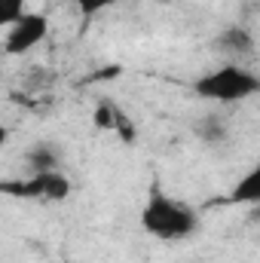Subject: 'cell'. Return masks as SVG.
<instances>
[{"label": "cell", "instance_id": "4", "mask_svg": "<svg viewBox=\"0 0 260 263\" xmlns=\"http://www.w3.org/2000/svg\"><path fill=\"white\" fill-rule=\"evenodd\" d=\"M49 34V18L43 12H25L15 25L6 28L3 37V52L6 55H25L31 49H37Z\"/></svg>", "mask_w": 260, "mask_h": 263}, {"label": "cell", "instance_id": "1", "mask_svg": "<svg viewBox=\"0 0 260 263\" xmlns=\"http://www.w3.org/2000/svg\"><path fill=\"white\" fill-rule=\"evenodd\" d=\"M141 230L162 242H181L199 230V214L187 202L169 196L159 184H153L141 208Z\"/></svg>", "mask_w": 260, "mask_h": 263}, {"label": "cell", "instance_id": "11", "mask_svg": "<svg viewBox=\"0 0 260 263\" xmlns=\"http://www.w3.org/2000/svg\"><path fill=\"white\" fill-rule=\"evenodd\" d=\"M83 15H98V12H107V9H114V6H120V3H129V0H70Z\"/></svg>", "mask_w": 260, "mask_h": 263}, {"label": "cell", "instance_id": "9", "mask_svg": "<svg viewBox=\"0 0 260 263\" xmlns=\"http://www.w3.org/2000/svg\"><path fill=\"white\" fill-rule=\"evenodd\" d=\"M117 110H120V107H114L110 101H101V104L95 107V114H92V123H95V129H101V132L117 129Z\"/></svg>", "mask_w": 260, "mask_h": 263}, {"label": "cell", "instance_id": "7", "mask_svg": "<svg viewBox=\"0 0 260 263\" xmlns=\"http://www.w3.org/2000/svg\"><path fill=\"white\" fill-rule=\"evenodd\" d=\"M25 162L31 168V175H40V172H55L59 168V147L55 144H37L25 153Z\"/></svg>", "mask_w": 260, "mask_h": 263}, {"label": "cell", "instance_id": "6", "mask_svg": "<svg viewBox=\"0 0 260 263\" xmlns=\"http://www.w3.org/2000/svg\"><path fill=\"white\" fill-rule=\"evenodd\" d=\"M224 202L227 205H260V165H254L248 175H242Z\"/></svg>", "mask_w": 260, "mask_h": 263}, {"label": "cell", "instance_id": "10", "mask_svg": "<svg viewBox=\"0 0 260 263\" xmlns=\"http://www.w3.org/2000/svg\"><path fill=\"white\" fill-rule=\"evenodd\" d=\"M28 12V0H0V25H15Z\"/></svg>", "mask_w": 260, "mask_h": 263}, {"label": "cell", "instance_id": "12", "mask_svg": "<svg viewBox=\"0 0 260 263\" xmlns=\"http://www.w3.org/2000/svg\"><path fill=\"white\" fill-rule=\"evenodd\" d=\"M251 217H254V220L260 223V205H254V211H251Z\"/></svg>", "mask_w": 260, "mask_h": 263}, {"label": "cell", "instance_id": "8", "mask_svg": "<svg viewBox=\"0 0 260 263\" xmlns=\"http://www.w3.org/2000/svg\"><path fill=\"white\" fill-rule=\"evenodd\" d=\"M193 135L202 141V144H211V147L230 141V129H227V123H224L220 117H214V114H211V117H202V120L193 126Z\"/></svg>", "mask_w": 260, "mask_h": 263}, {"label": "cell", "instance_id": "3", "mask_svg": "<svg viewBox=\"0 0 260 263\" xmlns=\"http://www.w3.org/2000/svg\"><path fill=\"white\" fill-rule=\"evenodd\" d=\"M0 193L15 199H37V202H65L70 196V181L62 168H55V172L31 175L25 181H3Z\"/></svg>", "mask_w": 260, "mask_h": 263}, {"label": "cell", "instance_id": "2", "mask_svg": "<svg viewBox=\"0 0 260 263\" xmlns=\"http://www.w3.org/2000/svg\"><path fill=\"white\" fill-rule=\"evenodd\" d=\"M196 98L211 101V104H236V101H248L260 92V77L245 65H220L208 73H202L193 83Z\"/></svg>", "mask_w": 260, "mask_h": 263}, {"label": "cell", "instance_id": "5", "mask_svg": "<svg viewBox=\"0 0 260 263\" xmlns=\"http://www.w3.org/2000/svg\"><path fill=\"white\" fill-rule=\"evenodd\" d=\"M220 55H230V59H245V55H251L254 52V34L248 31V28H227L220 37H214V43H211Z\"/></svg>", "mask_w": 260, "mask_h": 263}]
</instances>
